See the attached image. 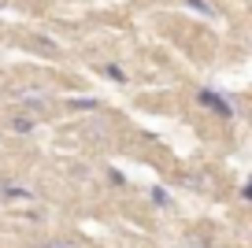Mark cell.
<instances>
[{
	"label": "cell",
	"instance_id": "6da1fadb",
	"mask_svg": "<svg viewBox=\"0 0 252 248\" xmlns=\"http://www.w3.org/2000/svg\"><path fill=\"white\" fill-rule=\"evenodd\" d=\"M197 100H200V104H204V108H212V111H219V115H234V108H230V104H226V100H222V96H215V93H212V89H204V93H200V96H197Z\"/></svg>",
	"mask_w": 252,
	"mask_h": 248
},
{
	"label": "cell",
	"instance_id": "7a4b0ae2",
	"mask_svg": "<svg viewBox=\"0 0 252 248\" xmlns=\"http://www.w3.org/2000/svg\"><path fill=\"white\" fill-rule=\"evenodd\" d=\"M33 126H37L33 115H15V119H11V130H15V133H30Z\"/></svg>",
	"mask_w": 252,
	"mask_h": 248
},
{
	"label": "cell",
	"instance_id": "3957f363",
	"mask_svg": "<svg viewBox=\"0 0 252 248\" xmlns=\"http://www.w3.org/2000/svg\"><path fill=\"white\" fill-rule=\"evenodd\" d=\"M186 4H189V8H197V11H200V15H208V19H215V8H212V4H204V0H186Z\"/></svg>",
	"mask_w": 252,
	"mask_h": 248
},
{
	"label": "cell",
	"instance_id": "277c9868",
	"mask_svg": "<svg viewBox=\"0 0 252 248\" xmlns=\"http://www.w3.org/2000/svg\"><path fill=\"white\" fill-rule=\"evenodd\" d=\"M71 108H78V111H89V108H100L96 100H71Z\"/></svg>",
	"mask_w": 252,
	"mask_h": 248
},
{
	"label": "cell",
	"instance_id": "5b68a950",
	"mask_svg": "<svg viewBox=\"0 0 252 248\" xmlns=\"http://www.w3.org/2000/svg\"><path fill=\"white\" fill-rule=\"evenodd\" d=\"M152 200H156V204H163V208H167V204H171V196H167L163 189H152Z\"/></svg>",
	"mask_w": 252,
	"mask_h": 248
},
{
	"label": "cell",
	"instance_id": "8992f818",
	"mask_svg": "<svg viewBox=\"0 0 252 248\" xmlns=\"http://www.w3.org/2000/svg\"><path fill=\"white\" fill-rule=\"evenodd\" d=\"M100 70H108V74H111V78H115V82H123V78H126V74H123V70H119V67H111V63H108V67H100Z\"/></svg>",
	"mask_w": 252,
	"mask_h": 248
}]
</instances>
